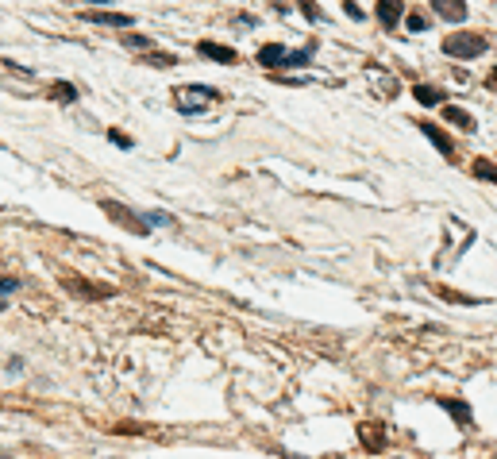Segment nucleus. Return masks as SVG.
<instances>
[{"mask_svg": "<svg viewBox=\"0 0 497 459\" xmlns=\"http://www.w3.org/2000/svg\"><path fill=\"white\" fill-rule=\"evenodd\" d=\"M205 59H212V62H224V66H235V51L232 46H216V43H200L197 46Z\"/></svg>", "mask_w": 497, "mask_h": 459, "instance_id": "20e7f679", "label": "nucleus"}, {"mask_svg": "<svg viewBox=\"0 0 497 459\" xmlns=\"http://www.w3.org/2000/svg\"><path fill=\"white\" fill-rule=\"evenodd\" d=\"M89 4H108V0H89Z\"/></svg>", "mask_w": 497, "mask_h": 459, "instance_id": "4be33fe9", "label": "nucleus"}, {"mask_svg": "<svg viewBox=\"0 0 497 459\" xmlns=\"http://www.w3.org/2000/svg\"><path fill=\"white\" fill-rule=\"evenodd\" d=\"M424 136H428V139H432V143H436V147H439V151H444V155H451V143H447V136H444V131H436V128H432V123H424Z\"/></svg>", "mask_w": 497, "mask_h": 459, "instance_id": "9b49d317", "label": "nucleus"}, {"mask_svg": "<svg viewBox=\"0 0 497 459\" xmlns=\"http://www.w3.org/2000/svg\"><path fill=\"white\" fill-rule=\"evenodd\" d=\"M108 139H112V143H116V147H123V151H128V147H131V139H128V136H120V131H108Z\"/></svg>", "mask_w": 497, "mask_h": 459, "instance_id": "f3484780", "label": "nucleus"}, {"mask_svg": "<svg viewBox=\"0 0 497 459\" xmlns=\"http://www.w3.org/2000/svg\"><path fill=\"white\" fill-rule=\"evenodd\" d=\"M490 89H497V70H490Z\"/></svg>", "mask_w": 497, "mask_h": 459, "instance_id": "412c9836", "label": "nucleus"}, {"mask_svg": "<svg viewBox=\"0 0 497 459\" xmlns=\"http://www.w3.org/2000/svg\"><path fill=\"white\" fill-rule=\"evenodd\" d=\"M128 46H139V51H143V46H150V39H143V35H128Z\"/></svg>", "mask_w": 497, "mask_h": 459, "instance_id": "6ab92c4d", "label": "nucleus"}, {"mask_svg": "<svg viewBox=\"0 0 497 459\" xmlns=\"http://www.w3.org/2000/svg\"><path fill=\"white\" fill-rule=\"evenodd\" d=\"M424 27H428V24L420 20V16H409V31H424Z\"/></svg>", "mask_w": 497, "mask_h": 459, "instance_id": "aec40b11", "label": "nucleus"}, {"mask_svg": "<svg viewBox=\"0 0 497 459\" xmlns=\"http://www.w3.org/2000/svg\"><path fill=\"white\" fill-rule=\"evenodd\" d=\"M270 4H278V8H282V0H270Z\"/></svg>", "mask_w": 497, "mask_h": 459, "instance_id": "5701e85b", "label": "nucleus"}, {"mask_svg": "<svg viewBox=\"0 0 497 459\" xmlns=\"http://www.w3.org/2000/svg\"><path fill=\"white\" fill-rule=\"evenodd\" d=\"M16 290H20V282H16V278H0V293H16Z\"/></svg>", "mask_w": 497, "mask_h": 459, "instance_id": "dca6fc26", "label": "nucleus"}, {"mask_svg": "<svg viewBox=\"0 0 497 459\" xmlns=\"http://www.w3.org/2000/svg\"><path fill=\"white\" fill-rule=\"evenodd\" d=\"M309 59H312V51H293V54L285 51V62H282V66H304Z\"/></svg>", "mask_w": 497, "mask_h": 459, "instance_id": "ddd939ff", "label": "nucleus"}, {"mask_svg": "<svg viewBox=\"0 0 497 459\" xmlns=\"http://www.w3.org/2000/svg\"><path fill=\"white\" fill-rule=\"evenodd\" d=\"M374 12H378V20L386 24V27H394V24L401 20V4H397V0H378Z\"/></svg>", "mask_w": 497, "mask_h": 459, "instance_id": "39448f33", "label": "nucleus"}, {"mask_svg": "<svg viewBox=\"0 0 497 459\" xmlns=\"http://www.w3.org/2000/svg\"><path fill=\"white\" fill-rule=\"evenodd\" d=\"M432 12L447 24H466V0H432Z\"/></svg>", "mask_w": 497, "mask_h": 459, "instance_id": "f03ea898", "label": "nucleus"}, {"mask_svg": "<svg viewBox=\"0 0 497 459\" xmlns=\"http://www.w3.org/2000/svg\"><path fill=\"white\" fill-rule=\"evenodd\" d=\"M444 54H451V59H478V54H486V39L474 31H458V35H447L444 39Z\"/></svg>", "mask_w": 497, "mask_h": 459, "instance_id": "f257e3e1", "label": "nucleus"}, {"mask_svg": "<svg viewBox=\"0 0 497 459\" xmlns=\"http://www.w3.org/2000/svg\"><path fill=\"white\" fill-rule=\"evenodd\" d=\"M359 440H362L367 448H381V444H386V436H381L378 428H367V425L359 428Z\"/></svg>", "mask_w": 497, "mask_h": 459, "instance_id": "9d476101", "label": "nucleus"}, {"mask_svg": "<svg viewBox=\"0 0 497 459\" xmlns=\"http://www.w3.org/2000/svg\"><path fill=\"white\" fill-rule=\"evenodd\" d=\"M474 174L482 178V181H497V166H490L486 158H478V162H474Z\"/></svg>", "mask_w": 497, "mask_h": 459, "instance_id": "f8f14e48", "label": "nucleus"}, {"mask_svg": "<svg viewBox=\"0 0 497 459\" xmlns=\"http://www.w3.org/2000/svg\"><path fill=\"white\" fill-rule=\"evenodd\" d=\"M259 62L262 66H278V70H282V62H285V46H262V51H259Z\"/></svg>", "mask_w": 497, "mask_h": 459, "instance_id": "6e6552de", "label": "nucleus"}, {"mask_svg": "<svg viewBox=\"0 0 497 459\" xmlns=\"http://www.w3.org/2000/svg\"><path fill=\"white\" fill-rule=\"evenodd\" d=\"M85 20H89V24H104V27H128V24H135L131 16H112V12H89Z\"/></svg>", "mask_w": 497, "mask_h": 459, "instance_id": "0eeeda50", "label": "nucleus"}, {"mask_svg": "<svg viewBox=\"0 0 497 459\" xmlns=\"http://www.w3.org/2000/svg\"><path fill=\"white\" fill-rule=\"evenodd\" d=\"M444 409H447V413H455L458 420H471V409H466V405H458V401H444Z\"/></svg>", "mask_w": 497, "mask_h": 459, "instance_id": "4468645a", "label": "nucleus"}, {"mask_svg": "<svg viewBox=\"0 0 497 459\" xmlns=\"http://www.w3.org/2000/svg\"><path fill=\"white\" fill-rule=\"evenodd\" d=\"M444 120L455 123V128H463V131H474V120L466 116L463 109H455V104H444Z\"/></svg>", "mask_w": 497, "mask_h": 459, "instance_id": "423d86ee", "label": "nucleus"}, {"mask_svg": "<svg viewBox=\"0 0 497 459\" xmlns=\"http://www.w3.org/2000/svg\"><path fill=\"white\" fill-rule=\"evenodd\" d=\"M104 208H108V216H112V220H123V224L135 228V232H147V220H143V216H131L123 205H112V201H104Z\"/></svg>", "mask_w": 497, "mask_h": 459, "instance_id": "7ed1b4c3", "label": "nucleus"}, {"mask_svg": "<svg viewBox=\"0 0 497 459\" xmlns=\"http://www.w3.org/2000/svg\"><path fill=\"white\" fill-rule=\"evenodd\" d=\"M297 8L304 16H309V20H320V8H317V0H297Z\"/></svg>", "mask_w": 497, "mask_h": 459, "instance_id": "2eb2a0df", "label": "nucleus"}, {"mask_svg": "<svg viewBox=\"0 0 497 459\" xmlns=\"http://www.w3.org/2000/svg\"><path fill=\"white\" fill-rule=\"evenodd\" d=\"M143 220H147V228H150V224H170V216H162V213H147Z\"/></svg>", "mask_w": 497, "mask_h": 459, "instance_id": "a211bd4d", "label": "nucleus"}, {"mask_svg": "<svg viewBox=\"0 0 497 459\" xmlns=\"http://www.w3.org/2000/svg\"><path fill=\"white\" fill-rule=\"evenodd\" d=\"M413 97H416L420 104H444V93H439V89H428V85H416Z\"/></svg>", "mask_w": 497, "mask_h": 459, "instance_id": "1a4fd4ad", "label": "nucleus"}]
</instances>
